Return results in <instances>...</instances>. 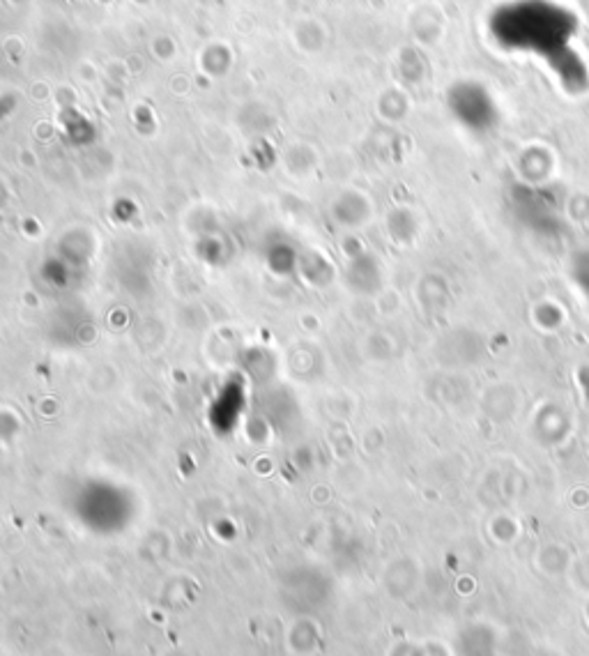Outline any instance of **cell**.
<instances>
[{
	"label": "cell",
	"mask_w": 589,
	"mask_h": 656,
	"mask_svg": "<svg viewBox=\"0 0 589 656\" xmlns=\"http://www.w3.org/2000/svg\"><path fill=\"white\" fill-rule=\"evenodd\" d=\"M511 10L532 28L520 26L516 21L502 17L500 12H495L491 30L495 40H500L504 47L543 53L550 49V44H553L555 51H562L564 44L571 42L573 21L564 7L548 3V0H516V3H511Z\"/></svg>",
	"instance_id": "6da1fadb"
}]
</instances>
